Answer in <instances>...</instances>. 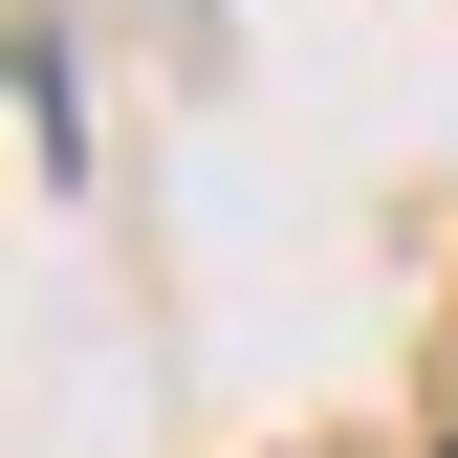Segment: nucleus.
I'll use <instances>...</instances> for the list:
<instances>
[]
</instances>
